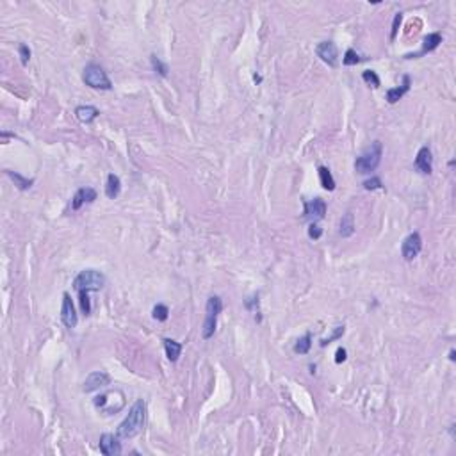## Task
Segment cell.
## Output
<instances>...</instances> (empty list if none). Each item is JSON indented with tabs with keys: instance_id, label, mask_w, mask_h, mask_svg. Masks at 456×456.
<instances>
[{
	"instance_id": "obj_2",
	"label": "cell",
	"mask_w": 456,
	"mask_h": 456,
	"mask_svg": "<svg viewBox=\"0 0 456 456\" xmlns=\"http://www.w3.org/2000/svg\"><path fill=\"white\" fill-rule=\"evenodd\" d=\"M381 155H383V146L380 141H374L366 152L355 161V170L360 175H367V173L374 171L381 163Z\"/></svg>"
},
{
	"instance_id": "obj_11",
	"label": "cell",
	"mask_w": 456,
	"mask_h": 456,
	"mask_svg": "<svg viewBox=\"0 0 456 456\" xmlns=\"http://www.w3.org/2000/svg\"><path fill=\"white\" fill-rule=\"evenodd\" d=\"M100 451L105 456H118L121 454V442L120 437H114L112 433H104L100 437Z\"/></svg>"
},
{
	"instance_id": "obj_33",
	"label": "cell",
	"mask_w": 456,
	"mask_h": 456,
	"mask_svg": "<svg viewBox=\"0 0 456 456\" xmlns=\"http://www.w3.org/2000/svg\"><path fill=\"white\" fill-rule=\"evenodd\" d=\"M346 358H348V351H346L344 348H339V349H337V353H335V362H337V363H342Z\"/></svg>"
},
{
	"instance_id": "obj_20",
	"label": "cell",
	"mask_w": 456,
	"mask_h": 456,
	"mask_svg": "<svg viewBox=\"0 0 456 456\" xmlns=\"http://www.w3.org/2000/svg\"><path fill=\"white\" fill-rule=\"evenodd\" d=\"M164 349H166V356L170 358V362H176L182 353V344L173 339H164Z\"/></svg>"
},
{
	"instance_id": "obj_30",
	"label": "cell",
	"mask_w": 456,
	"mask_h": 456,
	"mask_svg": "<svg viewBox=\"0 0 456 456\" xmlns=\"http://www.w3.org/2000/svg\"><path fill=\"white\" fill-rule=\"evenodd\" d=\"M18 52H20L21 64L27 66L29 64V59H31V49H29L27 45H20V47H18Z\"/></svg>"
},
{
	"instance_id": "obj_9",
	"label": "cell",
	"mask_w": 456,
	"mask_h": 456,
	"mask_svg": "<svg viewBox=\"0 0 456 456\" xmlns=\"http://www.w3.org/2000/svg\"><path fill=\"white\" fill-rule=\"evenodd\" d=\"M109 383H111V376H109L105 371H95V373H91L89 376L86 378V381H84V385H82V391L95 392Z\"/></svg>"
},
{
	"instance_id": "obj_26",
	"label": "cell",
	"mask_w": 456,
	"mask_h": 456,
	"mask_svg": "<svg viewBox=\"0 0 456 456\" xmlns=\"http://www.w3.org/2000/svg\"><path fill=\"white\" fill-rule=\"evenodd\" d=\"M358 62H360V56L355 52V50H353V49H348V50H346L344 57H342V64H346V66H355V64H358Z\"/></svg>"
},
{
	"instance_id": "obj_12",
	"label": "cell",
	"mask_w": 456,
	"mask_h": 456,
	"mask_svg": "<svg viewBox=\"0 0 456 456\" xmlns=\"http://www.w3.org/2000/svg\"><path fill=\"white\" fill-rule=\"evenodd\" d=\"M97 200V191L93 187H80L72 198V211H79L84 203H93Z\"/></svg>"
},
{
	"instance_id": "obj_28",
	"label": "cell",
	"mask_w": 456,
	"mask_h": 456,
	"mask_svg": "<svg viewBox=\"0 0 456 456\" xmlns=\"http://www.w3.org/2000/svg\"><path fill=\"white\" fill-rule=\"evenodd\" d=\"M344 332H346V326L342 325V326H337L335 330H333V333L330 337H326V339H323L321 340V346L323 348H325V346H328V344H332L333 340H337V339H340L342 335H344Z\"/></svg>"
},
{
	"instance_id": "obj_22",
	"label": "cell",
	"mask_w": 456,
	"mask_h": 456,
	"mask_svg": "<svg viewBox=\"0 0 456 456\" xmlns=\"http://www.w3.org/2000/svg\"><path fill=\"white\" fill-rule=\"evenodd\" d=\"M310 346H312V333H305V335L294 344V353H298V355H307V353L310 351Z\"/></svg>"
},
{
	"instance_id": "obj_10",
	"label": "cell",
	"mask_w": 456,
	"mask_h": 456,
	"mask_svg": "<svg viewBox=\"0 0 456 456\" xmlns=\"http://www.w3.org/2000/svg\"><path fill=\"white\" fill-rule=\"evenodd\" d=\"M326 216V203L321 200V198H314L312 201H305V211H303V218L305 219H323Z\"/></svg>"
},
{
	"instance_id": "obj_8",
	"label": "cell",
	"mask_w": 456,
	"mask_h": 456,
	"mask_svg": "<svg viewBox=\"0 0 456 456\" xmlns=\"http://www.w3.org/2000/svg\"><path fill=\"white\" fill-rule=\"evenodd\" d=\"M315 54L321 59L323 62H326L328 66L335 68L337 66V59H339V52H337V47L333 41H321L317 47H315Z\"/></svg>"
},
{
	"instance_id": "obj_19",
	"label": "cell",
	"mask_w": 456,
	"mask_h": 456,
	"mask_svg": "<svg viewBox=\"0 0 456 456\" xmlns=\"http://www.w3.org/2000/svg\"><path fill=\"white\" fill-rule=\"evenodd\" d=\"M339 234L342 237H351V235L355 234V218H353L351 212H346V214L342 216Z\"/></svg>"
},
{
	"instance_id": "obj_18",
	"label": "cell",
	"mask_w": 456,
	"mask_h": 456,
	"mask_svg": "<svg viewBox=\"0 0 456 456\" xmlns=\"http://www.w3.org/2000/svg\"><path fill=\"white\" fill-rule=\"evenodd\" d=\"M319 182H321L323 189L326 191H335V178H333L332 171L328 170L326 166H319Z\"/></svg>"
},
{
	"instance_id": "obj_24",
	"label": "cell",
	"mask_w": 456,
	"mask_h": 456,
	"mask_svg": "<svg viewBox=\"0 0 456 456\" xmlns=\"http://www.w3.org/2000/svg\"><path fill=\"white\" fill-rule=\"evenodd\" d=\"M150 61H152V68L155 70V72L159 73L161 77H168V72H170V68H168L166 62H163L157 56H152V57H150Z\"/></svg>"
},
{
	"instance_id": "obj_7",
	"label": "cell",
	"mask_w": 456,
	"mask_h": 456,
	"mask_svg": "<svg viewBox=\"0 0 456 456\" xmlns=\"http://www.w3.org/2000/svg\"><path fill=\"white\" fill-rule=\"evenodd\" d=\"M61 321L66 328H75L77 323H79V317H77L75 312V305L72 301V296L68 292L62 294V305H61Z\"/></svg>"
},
{
	"instance_id": "obj_13",
	"label": "cell",
	"mask_w": 456,
	"mask_h": 456,
	"mask_svg": "<svg viewBox=\"0 0 456 456\" xmlns=\"http://www.w3.org/2000/svg\"><path fill=\"white\" fill-rule=\"evenodd\" d=\"M415 168L422 173V175H429L433 171V157H431V150L428 146H422L417 152V157H415Z\"/></svg>"
},
{
	"instance_id": "obj_27",
	"label": "cell",
	"mask_w": 456,
	"mask_h": 456,
	"mask_svg": "<svg viewBox=\"0 0 456 456\" xmlns=\"http://www.w3.org/2000/svg\"><path fill=\"white\" fill-rule=\"evenodd\" d=\"M362 79H363V82H367L369 86L380 87V77H378L376 72H373V70H366V72L362 73Z\"/></svg>"
},
{
	"instance_id": "obj_25",
	"label": "cell",
	"mask_w": 456,
	"mask_h": 456,
	"mask_svg": "<svg viewBox=\"0 0 456 456\" xmlns=\"http://www.w3.org/2000/svg\"><path fill=\"white\" fill-rule=\"evenodd\" d=\"M79 303H80V308H82V314L84 315H91L89 292H86V290H80V292H79Z\"/></svg>"
},
{
	"instance_id": "obj_1",
	"label": "cell",
	"mask_w": 456,
	"mask_h": 456,
	"mask_svg": "<svg viewBox=\"0 0 456 456\" xmlns=\"http://www.w3.org/2000/svg\"><path fill=\"white\" fill-rule=\"evenodd\" d=\"M145 422H146V401L138 399L132 404L130 410H128V415L123 419V422L118 426L116 435L123 440L134 439L135 435H139L143 431Z\"/></svg>"
},
{
	"instance_id": "obj_3",
	"label": "cell",
	"mask_w": 456,
	"mask_h": 456,
	"mask_svg": "<svg viewBox=\"0 0 456 456\" xmlns=\"http://www.w3.org/2000/svg\"><path fill=\"white\" fill-rule=\"evenodd\" d=\"M105 285V277L104 273L97 269H84L73 280V287L77 292L86 290V292H93V290H100Z\"/></svg>"
},
{
	"instance_id": "obj_14",
	"label": "cell",
	"mask_w": 456,
	"mask_h": 456,
	"mask_svg": "<svg viewBox=\"0 0 456 456\" xmlns=\"http://www.w3.org/2000/svg\"><path fill=\"white\" fill-rule=\"evenodd\" d=\"M440 43H442V34H440V32H431V34H428L424 39H422V49H421V52H417V54H408L406 59L421 57V56H424V54H428V52H433V50H435V49H439Z\"/></svg>"
},
{
	"instance_id": "obj_16",
	"label": "cell",
	"mask_w": 456,
	"mask_h": 456,
	"mask_svg": "<svg viewBox=\"0 0 456 456\" xmlns=\"http://www.w3.org/2000/svg\"><path fill=\"white\" fill-rule=\"evenodd\" d=\"M75 116L79 121L82 123H93L98 116H100V111H98L95 105H79L75 109Z\"/></svg>"
},
{
	"instance_id": "obj_31",
	"label": "cell",
	"mask_w": 456,
	"mask_h": 456,
	"mask_svg": "<svg viewBox=\"0 0 456 456\" xmlns=\"http://www.w3.org/2000/svg\"><path fill=\"white\" fill-rule=\"evenodd\" d=\"M323 235V228L317 225V223H310V226H308V237L310 239H319Z\"/></svg>"
},
{
	"instance_id": "obj_5",
	"label": "cell",
	"mask_w": 456,
	"mask_h": 456,
	"mask_svg": "<svg viewBox=\"0 0 456 456\" xmlns=\"http://www.w3.org/2000/svg\"><path fill=\"white\" fill-rule=\"evenodd\" d=\"M82 79H84V82H86L89 87H93V89L109 91L112 87V84H111V80H109L105 70L102 68V66L95 64V62H91V64H87L86 68H84Z\"/></svg>"
},
{
	"instance_id": "obj_29",
	"label": "cell",
	"mask_w": 456,
	"mask_h": 456,
	"mask_svg": "<svg viewBox=\"0 0 456 456\" xmlns=\"http://www.w3.org/2000/svg\"><path fill=\"white\" fill-rule=\"evenodd\" d=\"M362 186L366 191H376V189H381V187H383V182H381V178H378V176H373V178L366 180Z\"/></svg>"
},
{
	"instance_id": "obj_15",
	"label": "cell",
	"mask_w": 456,
	"mask_h": 456,
	"mask_svg": "<svg viewBox=\"0 0 456 456\" xmlns=\"http://www.w3.org/2000/svg\"><path fill=\"white\" fill-rule=\"evenodd\" d=\"M410 91V77L404 75L403 77V84L398 87H392V89L387 91V102L389 104H396V102H399L401 98L404 97V95Z\"/></svg>"
},
{
	"instance_id": "obj_4",
	"label": "cell",
	"mask_w": 456,
	"mask_h": 456,
	"mask_svg": "<svg viewBox=\"0 0 456 456\" xmlns=\"http://www.w3.org/2000/svg\"><path fill=\"white\" fill-rule=\"evenodd\" d=\"M223 310V300L219 296H211L207 300V305H205V323H203V339H211L216 332V325H218V315L221 314Z\"/></svg>"
},
{
	"instance_id": "obj_32",
	"label": "cell",
	"mask_w": 456,
	"mask_h": 456,
	"mask_svg": "<svg viewBox=\"0 0 456 456\" xmlns=\"http://www.w3.org/2000/svg\"><path fill=\"white\" fill-rule=\"evenodd\" d=\"M401 20H403V14L398 13L394 16V24H392V31H391V41H394L396 36H398V31H399V25H401Z\"/></svg>"
},
{
	"instance_id": "obj_6",
	"label": "cell",
	"mask_w": 456,
	"mask_h": 456,
	"mask_svg": "<svg viewBox=\"0 0 456 456\" xmlns=\"http://www.w3.org/2000/svg\"><path fill=\"white\" fill-rule=\"evenodd\" d=\"M421 249H422V239H421V235H419V232H414V234L408 235V237L403 241V244H401V255H403V259L406 260V262H412L415 257H419Z\"/></svg>"
},
{
	"instance_id": "obj_23",
	"label": "cell",
	"mask_w": 456,
	"mask_h": 456,
	"mask_svg": "<svg viewBox=\"0 0 456 456\" xmlns=\"http://www.w3.org/2000/svg\"><path fill=\"white\" fill-rule=\"evenodd\" d=\"M152 315H153V319H155V321H163L164 323L168 317H170V308H168L166 305L159 303V305H155V307H153Z\"/></svg>"
},
{
	"instance_id": "obj_21",
	"label": "cell",
	"mask_w": 456,
	"mask_h": 456,
	"mask_svg": "<svg viewBox=\"0 0 456 456\" xmlns=\"http://www.w3.org/2000/svg\"><path fill=\"white\" fill-rule=\"evenodd\" d=\"M6 175L9 176L11 180H13L14 186H16L20 191H27L29 187H31L32 184H34V178H25V176H21L20 173H16V171L6 170Z\"/></svg>"
},
{
	"instance_id": "obj_34",
	"label": "cell",
	"mask_w": 456,
	"mask_h": 456,
	"mask_svg": "<svg viewBox=\"0 0 456 456\" xmlns=\"http://www.w3.org/2000/svg\"><path fill=\"white\" fill-rule=\"evenodd\" d=\"M449 360H451V362H454V349H451V351H449Z\"/></svg>"
},
{
	"instance_id": "obj_17",
	"label": "cell",
	"mask_w": 456,
	"mask_h": 456,
	"mask_svg": "<svg viewBox=\"0 0 456 456\" xmlns=\"http://www.w3.org/2000/svg\"><path fill=\"white\" fill-rule=\"evenodd\" d=\"M120 191H121L120 176L111 173V175L107 176V184H105V196H107L109 200H114V198L120 196Z\"/></svg>"
}]
</instances>
